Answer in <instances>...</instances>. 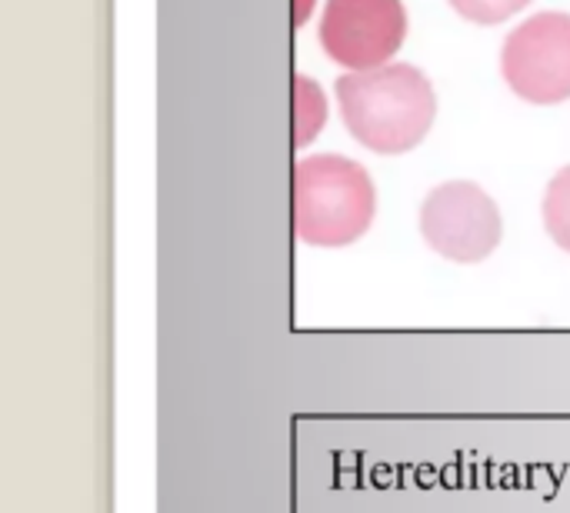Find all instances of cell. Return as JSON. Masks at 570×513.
<instances>
[{"mask_svg": "<svg viewBox=\"0 0 570 513\" xmlns=\"http://www.w3.org/2000/svg\"><path fill=\"white\" fill-rule=\"evenodd\" d=\"M377 217L371 174L341 154H314L294 167V230L311 247H347Z\"/></svg>", "mask_w": 570, "mask_h": 513, "instance_id": "obj_2", "label": "cell"}, {"mask_svg": "<svg viewBox=\"0 0 570 513\" xmlns=\"http://www.w3.org/2000/svg\"><path fill=\"white\" fill-rule=\"evenodd\" d=\"M294 97H297V124L294 127H297V144L304 147V144H311L324 130L327 100H324V90L311 77H304V73L294 77Z\"/></svg>", "mask_w": 570, "mask_h": 513, "instance_id": "obj_6", "label": "cell"}, {"mask_svg": "<svg viewBox=\"0 0 570 513\" xmlns=\"http://www.w3.org/2000/svg\"><path fill=\"white\" fill-rule=\"evenodd\" d=\"M448 3H451L464 20L494 27V23H501V20L514 17L518 10H524L531 0H448Z\"/></svg>", "mask_w": 570, "mask_h": 513, "instance_id": "obj_8", "label": "cell"}, {"mask_svg": "<svg viewBox=\"0 0 570 513\" xmlns=\"http://www.w3.org/2000/svg\"><path fill=\"white\" fill-rule=\"evenodd\" d=\"M508 87L528 103H561L570 97V13L544 10L514 27L501 50Z\"/></svg>", "mask_w": 570, "mask_h": 513, "instance_id": "obj_4", "label": "cell"}, {"mask_svg": "<svg viewBox=\"0 0 570 513\" xmlns=\"http://www.w3.org/2000/svg\"><path fill=\"white\" fill-rule=\"evenodd\" d=\"M407 37L401 0H327L321 13V47L347 70L384 67Z\"/></svg>", "mask_w": 570, "mask_h": 513, "instance_id": "obj_5", "label": "cell"}, {"mask_svg": "<svg viewBox=\"0 0 570 513\" xmlns=\"http://www.w3.org/2000/svg\"><path fill=\"white\" fill-rule=\"evenodd\" d=\"M544 227L551 240L570 254V164L551 177L544 190Z\"/></svg>", "mask_w": 570, "mask_h": 513, "instance_id": "obj_7", "label": "cell"}, {"mask_svg": "<svg viewBox=\"0 0 570 513\" xmlns=\"http://www.w3.org/2000/svg\"><path fill=\"white\" fill-rule=\"evenodd\" d=\"M311 7H314V0H297V17H294V23H297V27L311 17Z\"/></svg>", "mask_w": 570, "mask_h": 513, "instance_id": "obj_9", "label": "cell"}, {"mask_svg": "<svg viewBox=\"0 0 570 513\" xmlns=\"http://www.w3.org/2000/svg\"><path fill=\"white\" fill-rule=\"evenodd\" d=\"M504 234V220L488 190L471 180H448L421 204V237L451 264L488 260Z\"/></svg>", "mask_w": 570, "mask_h": 513, "instance_id": "obj_3", "label": "cell"}, {"mask_svg": "<svg viewBox=\"0 0 570 513\" xmlns=\"http://www.w3.org/2000/svg\"><path fill=\"white\" fill-rule=\"evenodd\" d=\"M344 124L374 154H407L434 127L438 97L431 80L411 63L351 70L337 80Z\"/></svg>", "mask_w": 570, "mask_h": 513, "instance_id": "obj_1", "label": "cell"}]
</instances>
